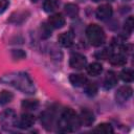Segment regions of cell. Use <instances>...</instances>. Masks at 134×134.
Here are the masks:
<instances>
[{"mask_svg": "<svg viewBox=\"0 0 134 134\" xmlns=\"http://www.w3.org/2000/svg\"><path fill=\"white\" fill-rule=\"evenodd\" d=\"M1 82L13 86L14 88L28 94L35 93V86L30 77L24 73V72H17V73H10L6 74L1 79Z\"/></svg>", "mask_w": 134, "mask_h": 134, "instance_id": "obj_1", "label": "cell"}, {"mask_svg": "<svg viewBox=\"0 0 134 134\" xmlns=\"http://www.w3.org/2000/svg\"><path fill=\"white\" fill-rule=\"evenodd\" d=\"M81 127L80 117L77 114L70 108H67L63 111L61 118L58 124V130L60 132H71L74 130H77Z\"/></svg>", "mask_w": 134, "mask_h": 134, "instance_id": "obj_2", "label": "cell"}, {"mask_svg": "<svg viewBox=\"0 0 134 134\" xmlns=\"http://www.w3.org/2000/svg\"><path fill=\"white\" fill-rule=\"evenodd\" d=\"M86 36H87V39L90 42V44L95 47L100 46L105 42V39H106L104 29L96 24H90L87 27Z\"/></svg>", "mask_w": 134, "mask_h": 134, "instance_id": "obj_3", "label": "cell"}, {"mask_svg": "<svg viewBox=\"0 0 134 134\" xmlns=\"http://www.w3.org/2000/svg\"><path fill=\"white\" fill-rule=\"evenodd\" d=\"M0 125L3 129L9 130L10 128L17 126V115L14 110L6 109L0 114Z\"/></svg>", "mask_w": 134, "mask_h": 134, "instance_id": "obj_4", "label": "cell"}, {"mask_svg": "<svg viewBox=\"0 0 134 134\" xmlns=\"http://www.w3.org/2000/svg\"><path fill=\"white\" fill-rule=\"evenodd\" d=\"M87 64V59L81 53H72L69 59V65L71 68L81 70Z\"/></svg>", "mask_w": 134, "mask_h": 134, "instance_id": "obj_5", "label": "cell"}, {"mask_svg": "<svg viewBox=\"0 0 134 134\" xmlns=\"http://www.w3.org/2000/svg\"><path fill=\"white\" fill-rule=\"evenodd\" d=\"M132 93H133V90H132V88L129 87V86H122V87L118 88V90H117L116 93H115L116 103H118V104H124V103H126V102L132 96Z\"/></svg>", "mask_w": 134, "mask_h": 134, "instance_id": "obj_6", "label": "cell"}, {"mask_svg": "<svg viewBox=\"0 0 134 134\" xmlns=\"http://www.w3.org/2000/svg\"><path fill=\"white\" fill-rule=\"evenodd\" d=\"M112 13H113V9H112L111 5H109V4H103V5H100V6L97 7L95 14H96L97 19H99L102 21H105V20L109 19L112 16Z\"/></svg>", "mask_w": 134, "mask_h": 134, "instance_id": "obj_7", "label": "cell"}, {"mask_svg": "<svg viewBox=\"0 0 134 134\" xmlns=\"http://www.w3.org/2000/svg\"><path fill=\"white\" fill-rule=\"evenodd\" d=\"M35 116L29 113H24L21 115L20 119L17 120V126L21 129H28L35 124Z\"/></svg>", "mask_w": 134, "mask_h": 134, "instance_id": "obj_8", "label": "cell"}, {"mask_svg": "<svg viewBox=\"0 0 134 134\" xmlns=\"http://www.w3.org/2000/svg\"><path fill=\"white\" fill-rule=\"evenodd\" d=\"M80 121H81V125L83 126H86V127H89L93 124L94 121V115L93 113L88 110V109H84L82 110L81 114H80Z\"/></svg>", "mask_w": 134, "mask_h": 134, "instance_id": "obj_9", "label": "cell"}, {"mask_svg": "<svg viewBox=\"0 0 134 134\" xmlns=\"http://www.w3.org/2000/svg\"><path fill=\"white\" fill-rule=\"evenodd\" d=\"M73 39H74V35L71 30L69 31H66V32H63L59 36L58 38V41L59 43L64 46V47H70L72 44H73Z\"/></svg>", "mask_w": 134, "mask_h": 134, "instance_id": "obj_10", "label": "cell"}, {"mask_svg": "<svg viewBox=\"0 0 134 134\" xmlns=\"http://www.w3.org/2000/svg\"><path fill=\"white\" fill-rule=\"evenodd\" d=\"M48 23H49V26L53 28H61L65 25V18L61 14H54L49 17Z\"/></svg>", "mask_w": 134, "mask_h": 134, "instance_id": "obj_11", "label": "cell"}, {"mask_svg": "<svg viewBox=\"0 0 134 134\" xmlns=\"http://www.w3.org/2000/svg\"><path fill=\"white\" fill-rule=\"evenodd\" d=\"M54 121V114L51 111H44L41 114V122L44 125V127L49 130L51 129V126H53Z\"/></svg>", "mask_w": 134, "mask_h": 134, "instance_id": "obj_12", "label": "cell"}, {"mask_svg": "<svg viewBox=\"0 0 134 134\" xmlns=\"http://www.w3.org/2000/svg\"><path fill=\"white\" fill-rule=\"evenodd\" d=\"M69 81L74 87H82L86 84L87 79L85 75L80 74V73H71L69 75Z\"/></svg>", "mask_w": 134, "mask_h": 134, "instance_id": "obj_13", "label": "cell"}, {"mask_svg": "<svg viewBox=\"0 0 134 134\" xmlns=\"http://www.w3.org/2000/svg\"><path fill=\"white\" fill-rule=\"evenodd\" d=\"M104 84H105V88H106V89H111L112 87H114V86L117 84L116 74H115L113 71H108L107 74H106Z\"/></svg>", "mask_w": 134, "mask_h": 134, "instance_id": "obj_14", "label": "cell"}, {"mask_svg": "<svg viewBox=\"0 0 134 134\" xmlns=\"http://www.w3.org/2000/svg\"><path fill=\"white\" fill-rule=\"evenodd\" d=\"M109 62L113 66H124L127 63V59L125 55L117 53V54H111L109 58Z\"/></svg>", "mask_w": 134, "mask_h": 134, "instance_id": "obj_15", "label": "cell"}, {"mask_svg": "<svg viewBox=\"0 0 134 134\" xmlns=\"http://www.w3.org/2000/svg\"><path fill=\"white\" fill-rule=\"evenodd\" d=\"M102 71H103V66H102V64H99V63H97V62L91 63V64H89L88 67H87V72H88V74H90V75H92V76H97V75H99V74L102 73Z\"/></svg>", "mask_w": 134, "mask_h": 134, "instance_id": "obj_16", "label": "cell"}, {"mask_svg": "<svg viewBox=\"0 0 134 134\" xmlns=\"http://www.w3.org/2000/svg\"><path fill=\"white\" fill-rule=\"evenodd\" d=\"M64 10H65V14L67 15V17H69L71 19L77 17V15H79V7H77V5H75L73 3L66 4L64 7Z\"/></svg>", "mask_w": 134, "mask_h": 134, "instance_id": "obj_17", "label": "cell"}, {"mask_svg": "<svg viewBox=\"0 0 134 134\" xmlns=\"http://www.w3.org/2000/svg\"><path fill=\"white\" fill-rule=\"evenodd\" d=\"M59 7V1L58 0H44L43 8L46 13H52Z\"/></svg>", "mask_w": 134, "mask_h": 134, "instance_id": "obj_18", "label": "cell"}, {"mask_svg": "<svg viewBox=\"0 0 134 134\" xmlns=\"http://www.w3.org/2000/svg\"><path fill=\"white\" fill-rule=\"evenodd\" d=\"M21 106L23 109L28 110V111L36 110L39 107V102L37 99H24V100H22Z\"/></svg>", "mask_w": 134, "mask_h": 134, "instance_id": "obj_19", "label": "cell"}, {"mask_svg": "<svg viewBox=\"0 0 134 134\" xmlns=\"http://www.w3.org/2000/svg\"><path fill=\"white\" fill-rule=\"evenodd\" d=\"M120 79L126 83H131L134 79V72L130 68H125L120 72Z\"/></svg>", "mask_w": 134, "mask_h": 134, "instance_id": "obj_20", "label": "cell"}, {"mask_svg": "<svg viewBox=\"0 0 134 134\" xmlns=\"http://www.w3.org/2000/svg\"><path fill=\"white\" fill-rule=\"evenodd\" d=\"M94 132H97V133H113V128L110 124H106V122H103V124H99L98 126H96V128L93 130Z\"/></svg>", "mask_w": 134, "mask_h": 134, "instance_id": "obj_21", "label": "cell"}, {"mask_svg": "<svg viewBox=\"0 0 134 134\" xmlns=\"http://www.w3.org/2000/svg\"><path fill=\"white\" fill-rule=\"evenodd\" d=\"M84 91L87 95L89 96H94L97 92V86L95 85V83H87L84 85Z\"/></svg>", "mask_w": 134, "mask_h": 134, "instance_id": "obj_22", "label": "cell"}, {"mask_svg": "<svg viewBox=\"0 0 134 134\" xmlns=\"http://www.w3.org/2000/svg\"><path fill=\"white\" fill-rule=\"evenodd\" d=\"M14 95L12 92L9 91H6V90H3L0 92V105H5L7 103H9L12 99H13Z\"/></svg>", "mask_w": 134, "mask_h": 134, "instance_id": "obj_23", "label": "cell"}, {"mask_svg": "<svg viewBox=\"0 0 134 134\" xmlns=\"http://www.w3.org/2000/svg\"><path fill=\"white\" fill-rule=\"evenodd\" d=\"M133 28H134V19L133 17H129L124 23V30L128 34H131Z\"/></svg>", "mask_w": 134, "mask_h": 134, "instance_id": "obj_24", "label": "cell"}, {"mask_svg": "<svg viewBox=\"0 0 134 134\" xmlns=\"http://www.w3.org/2000/svg\"><path fill=\"white\" fill-rule=\"evenodd\" d=\"M111 54H112V51H111V49L105 48V49H103L100 52L96 53L95 55H96L97 58H100V59H109V58L111 57Z\"/></svg>", "mask_w": 134, "mask_h": 134, "instance_id": "obj_25", "label": "cell"}, {"mask_svg": "<svg viewBox=\"0 0 134 134\" xmlns=\"http://www.w3.org/2000/svg\"><path fill=\"white\" fill-rule=\"evenodd\" d=\"M8 6V1L7 0H0V13H3Z\"/></svg>", "mask_w": 134, "mask_h": 134, "instance_id": "obj_26", "label": "cell"}, {"mask_svg": "<svg viewBox=\"0 0 134 134\" xmlns=\"http://www.w3.org/2000/svg\"><path fill=\"white\" fill-rule=\"evenodd\" d=\"M13 55H14L15 58H18V59H23V58L25 57V53H24L22 50H15V51L13 52Z\"/></svg>", "mask_w": 134, "mask_h": 134, "instance_id": "obj_27", "label": "cell"}, {"mask_svg": "<svg viewBox=\"0 0 134 134\" xmlns=\"http://www.w3.org/2000/svg\"><path fill=\"white\" fill-rule=\"evenodd\" d=\"M92 1H94V2H98V1H100V0H92Z\"/></svg>", "mask_w": 134, "mask_h": 134, "instance_id": "obj_28", "label": "cell"}]
</instances>
